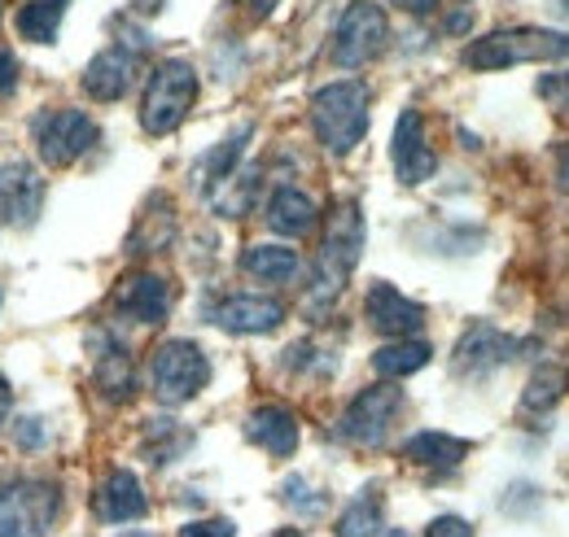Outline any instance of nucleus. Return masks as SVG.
Returning <instances> with one entry per match:
<instances>
[{"label": "nucleus", "mask_w": 569, "mask_h": 537, "mask_svg": "<svg viewBox=\"0 0 569 537\" xmlns=\"http://www.w3.org/2000/svg\"><path fill=\"white\" fill-rule=\"evenodd\" d=\"M119 537H149V534H119Z\"/></svg>", "instance_id": "41"}, {"label": "nucleus", "mask_w": 569, "mask_h": 537, "mask_svg": "<svg viewBox=\"0 0 569 537\" xmlns=\"http://www.w3.org/2000/svg\"><path fill=\"white\" fill-rule=\"evenodd\" d=\"M40 205H44L40 175L27 162H4L0 166V219L18 223V227H31L40 219Z\"/></svg>", "instance_id": "14"}, {"label": "nucleus", "mask_w": 569, "mask_h": 537, "mask_svg": "<svg viewBox=\"0 0 569 537\" xmlns=\"http://www.w3.org/2000/svg\"><path fill=\"white\" fill-rule=\"evenodd\" d=\"M390 153H395V175L399 184H426L429 175L438 171V158L426 140V123L417 110H403L399 123H395V140H390Z\"/></svg>", "instance_id": "12"}, {"label": "nucleus", "mask_w": 569, "mask_h": 537, "mask_svg": "<svg viewBox=\"0 0 569 537\" xmlns=\"http://www.w3.org/2000/svg\"><path fill=\"white\" fill-rule=\"evenodd\" d=\"M390 537H408V534H390Z\"/></svg>", "instance_id": "42"}, {"label": "nucleus", "mask_w": 569, "mask_h": 537, "mask_svg": "<svg viewBox=\"0 0 569 537\" xmlns=\"http://www.w3.org/2000/svg\"><path fill=\"white\" fill-rule=\"evenodd\" d=\"M465 455H469V442H465V437L433 433V428H426V433H417V437L403 442V459L426 464V468H456Z\"/></svg>", "instance_id": "20"}, {"label": "nucleus", "mask_w": 569, "mask_h": 537, "mask_svg": "<svg viewBox=\"0 0 569 537\" xmlns=\"http://www.w3.org/2000/svg\"><path fill=\"white\" fill-rule=\"evenodd\" d=\"M13 79H18V62H13V53H9V49H0V92H9V88H13Z\"/></svg>", "instance_id": "33"}, {"label": "nucleus", "mask_w": 569, "mask_h": 537, "mask_svg": "<svg viewBox=\"0 0 569 537\" xmlns=\"http://www.w3.org/2000/svg\"><path fill=\"white\" fill-rule=\"evenodd\" d=\"M180 537H237V529L228 520H198V525L180 529Z\"/></svg>", "instance_id": "32"}, {"label": "nucleus", "mask_w": 569, "mask_h": 537, "mask_svg": "<svg viewBox=\"0 0 569 537\" xmlns=\"http://www.w3.org/2000/svg\"><path fill=\"white\" fill-rule=\"evenodd\" d=\"M557 4H561V9H566V13H569V0H557Z\"/></svg>", "instance_id": "40"}, {"label": "nucleus", "mask_w": 569, "mask_h": 537, "mask_svg": "<svg viewBox=\"0 0 569 537\" xmlns=\"http://www.w3.org/2000/svg\"><path fill=\"white\" fill-rule=\"evenodd\" d=\"M557 58H569V31L512 27V31H491L478 44H469L465 67L503 70V67H526V62H557Z\"/></svg>", "instance_id": "3"}, {"label": "nucleus", "mask_w": 569, "mask_h": 537, "mask_svg": "<svg viewBox=\"0 0 569 537\" xmlns=\"http://www.w3.org/2000/svg\"><path fill=\"white\" fill-rule=\"evenodd\" d=\"M137 79V58L128 49H106L83 70V88L92 101H119Z\"/></svg>", "instance_id": "17"}, {"label": "nucleus", "mask_w": 569, "mask_h": 537, "mask_svg": "<svg viewBox=\"0 0 569 537\" xmlns=\"http://www.w3.org/2000/svg\"><path fill=\"white\" fill-rule=\"evenodd\" d=\"M539 97L548 101V110L569 123V70H552V74H543L539 79Z\"/></svg>", "instance_id": "28"}, {"label": "nucleus", "mask_w": 569, "mask_h": 537, "mask_svg": "<svg viewBox=\"0 0 569 537\" xmlns=\"http://www.w3.org/2000/svg\"><path fill=\"white\" fill-rule=\"evenodd\" d=\"M429 358H433L429 341H421V336H403V341H390V345H381V349L372 354V372L386 376V381H399V376L421 372Z\"/></svg>", "instance_id": "21"}, {"label": "nucleus", "mask_w": 569, "mask_h": 537, "mask_svg": "<svg viewBox=\"0 0 569 537\" xmlns=\"http://www.w3.org/2000/svg\"><path fill=\"white\" fill-rule=\"evenodd\" d=\"M517 349H521V345L508 333H499L491 324H473L469 333L456 341V349H451V372H456L460 381H482V376L499 372L503 363H512Z\"/></svg>", "instance_id": "10"}, {"label": "nucleus", "mask_w": 569, "mask_h": 537, "mask_svg": "<svg viewBox=\"0 0 569 537\" xmlns=\"http://www.w3.org/2000/svg\"><path fill=\"white\" fill-rule=\"evenodd\" d=\"M97 516L101 520H110V525H128V520H141L144 511H149V503H144V489L141 480L132 476L128 468H114L106 480H101V489H97Z\"/></svg>", "instance_id": "16"}, {"label": "nucleus", "mask_w": 569, "mask_h": 537, "mask_svg": "<svg viewBox=\"0 0 569 537\" xmlns=\"http://www.w3.org/2000/svg\"><path fill=\"white\" fill-rule=\"evenodd\" d=\"M198 101V70L180 58L153 67L149 83H144V101H141V128L149 135H171L193 110Z\"/></svg>", "instance_id": "4"}, {"label": "nucleus", "mask_w": 569, "mask_h": 537, "mask_svg": "<svg viewBox=\"0 0 569 537\" xmlns=\"http://www.w3.org/2000/svg\"><path fill=\"white\" fill-rule=\"evenodd\" d=\"M386 36H390L386 13H381L372 0H356V4L338 18V31H333V62L347 70L372 62V58L386 49Z\"/></svg>", "instance_id": "8"}, {"label": "nucleus", "mask_w": 569, "mask_h": 537, "mask_svg": "<svg viewBox=\"0 0 569 537\" xmlns=\"http://www.w3.org/2000/svg\"><path fill=\"white\" fill-rule=\"evenodd\" d=\"M263 219H268V227H272L277 236L298 241V236H307V232L316 227L320 210H316V202H311L302 189L284 184V189H277V193H272V202H268V210H263Z\"/></svg>", "instance_id": "18"}, {"label": "nucleus", "mask_w": 569, "mask_h": 537, "mask_svg": "<svg viewBox=\"0 0 569 537\" xmlns=\"http://www.w3.org/2000/svg\"><path fill=\"white\" fill-rule=\"evenodd\" d=\"M284 498H289V507H298V511H307V516H320V494H311V485L302 480V476H289L284 480V489H281Z\"/></svg>", "instance_id": "29"}, {"label": "nucleus", "mask_w": 569, "mask_h": 537, "mask_svg": "<svg viewBox=\"0 0 569 537\" xmlns=\"http://www.w3.org/2000/svg\"><path fill=\"white\" fill-rule=\"evenodd\" d=\"M18 446H22V450H40V446H49L44 424H40V419H18Z\"/></svg>", "instance_id": "30"}, {"label": "nucleus", "mask_w": 569, "mask_h": 537, "mask_svg": "<svg viewBox=\"0 0 569 537\" xmlns=\"http://www.w3.org/2000/svg\"><path fill=\"white\" fill-rule=\"evenodd\" d=\"M363 315H368V324H372V333L381 336H412L421 333V324H426V306L421 302H412V297H403L399 288H390V284H372L368 288V302H363Z\"/></svg>", "instance_id": "13"}, {"label": "nucleus", "mask_w": 569, "mask_h": 537, "mask_svg": "<svg viewBox=\"0 0 569 537\" xmlns=\"http://www.w3.org/2000/svg\"><path fill=\"white\" fill-rule=\"evenodd\" d=\"M246 140H250V128H241L237 135H228L219 149H211V153L202 158V180H207V184H223V180L232 175V166H237V153L246 149Z\"/></svg>", "instance_id": "27"}, {"label": "nucleus", "mask_w": 569, "mask_h": 537, "mask_svg": "<svg viewBox=\"0 0 569 537\" xmlns=\"http://www.w3.org/2000/svg\"><path fill=\"white\" fill-rule=\"evenodd\" d=\"M399 4H403L408 13H421V18H426V13H433V9H438V0H399Z\"/></svg>", "instance_id": "35"}, {"label": "nucleus", "mask_w": 569, "mask_h": 537, "mask_svg": "<svg viewBox=\"0 0 569 537\" xmlns=\"http://www.w3.org/2000/svg\"><path fill=\"white\" fill-rule=\"evenodd\" d=\"M214 328L223 333H241V336H254V333H272L284 324V306L277 297H263V293H232L223 302H214L207 311Z\"/></svg>", "instance_id": "11"}, {"label": "nucleus", "mask_w": 569, "mask_h": 537, "mask_svg": "<svg viewBox=\"0 0 569 537\" xmlns=\"http://www.w3.org/2000/svg\"><path fill=\"white\" fill-rule=\"evenodd\" d=\"M399 411H403V394H399L395 385H372V389H363L356 403L347 406V415L338 419V437L351 442V446L377 450V446H386V437H390Z\"/></svg>", "instance_id": "7"}, {"label": "nucleus", "mask_w": 569, "mask_h": 537, "mask_svg": "<svg viewBox=\"0 0 569 537\" xmlns=\"http://www.w3.org/2000/svg\"><path fill=\"white\" fill-rule=\"evenodd\" d=\"M67 4H71V0H27V4L18 9V31H22V40H31V44H53L58 31H62Z\"/></svg>", "instance_id": "23"}, {"label": "nucleus", "mask_w": 569, "mask_h": 537, "mask_svg": "<svg viewBox=\"0 0 569 537\" xmlns=\"http://www.w3.org/2000/svg\"><path fill=\"white\" fill-rule=\"evenodd\" d=\"M359 254H363V214H359L356 202H342L333 210V219H329L325 250H320L316 271H311V288H307V311H311V315L329 311V306L342 297V288H347V280H351V271H356Z\"/></svg>", "instance_id": "1"}, {"label": "nucleus", "mask_w": 569, "mask_h": 537, "mask_svg": "<svg viewBox=\"0 0 569 537\" xmlns=\"http://www.w3.org/2000/svg\"><path fill=\"white\" fill-rule=\"evenodd\" d=\"M246 437L254 442V446H263L268 455H293L298 450V419L281 411V406H259V411H250V419H246Z\"/></svg>", "instance_id": "19"}, {"label": "nucleus", "mask_w": 569, "mask_h": 537, "mask_svg": "<svg viewBox=\"0 0 569 537\" xmlns=\"http://www.w3.org/2000/svg\"><path fill=\"white\" fill-rule=\"evenodd\" d=\"M557 180H561V189L569 193V144L561 149V162H557Z\"/></svg>", "instance_id": "36"}, {"label": "nucleus", "mask_w": 569, "mask_h": 537, "mask_svg": "<svg viewBox=\"0 0 569 537\" xmlns=\"http://www.w3.org/2000/svg\"><path fill=\"white\" fill-rule=\"evenodd\" d=\"M250 9H254V13H272V9H277V0H250Z\"/></svg>", "instance_id": "38"}, {"label": "nucleus", "mask_w": 569, "mask_h": 537, "mask_svg": "<svg viewBox=\"0 0 569 537\" xmlns=\"http://www.w3.org/2000/svg\"><path fill=\"white\" fill-rule=\"evenodd\" d=\"M469 22H473V13H469V9H456V18L447 22V31H451V36H460V31H469Z\"/></svg>", "instance_id": "34"}, {"label": "nucleus", "mask_w": 569, "mask_h": 537, "mask_svg": "<svg viewBox=\"0 0 569 537\" xmlns=\"http://www.w3.org/2000/svg\"><path fill=\"white\" fill-rule=\"evenodd\" d=\"M4 415H9V381L0 376V424H4Z\"/></svg>", "instance_id": "37"}, {"label": "nucleus", "mask_w": 569, "mask_h": 537, "mask_svg": "<svg viewBox=\"0 0 569 537\" xmlns=\"http://www.w3.org/2000/svg\"><path fill=\"white\" fill-rule=\"evenodd\" d=\"M31 132H36L40 158H44L49 166H71L79 153L92 149L97 123H92L83 110H53V114H40Z\"/></svg>", "instance_id": "9"}, {"label": "nucleus", "mask_w": 569, "mask_h": 537, "mask_svg": "<svg viewBox=\"0 0 569 537\" xmlns=\"http://www.w3.org/2000/svg\"><path fill=\"white\" fill-rule=\"evenodd\" d=\"M569 389V372L561 363H539V372L530 376L526 385V411H548L566 398Z\"/></svg>", "instance_id": "24"}, {"label": "nucleus", "mask_w": 569, "mask_h": 537, "mask_svg": "<svg viewBox=\"0 0 569 537\" xmlns=\"http://www.w3.org/2000/svg\"><path fill=\"white\" fill-rule=\"evenodd\" d=\"M241 267H246V275H254L259 284H289L302 271V263L284 245H250L246 259H241Z\"/></svg>", "instance_id": "22"}, {"label": "nucleus", "mask_w": 569, "mask_h": 537, "mask_svg": "<svg viewBox=\"0 0 569 537\" xmlns=\"http://www.w3.org/2000/svg\"><path fill=\"white\" fill-rule=\"evenodd\" d=\"M58 485L4 480L0 485V537H44L58 520Z\"/></svg>", "instance_id": "6"}, {"label": "nucleus", "mask_w": 569, "mask_h": 537, "mask_svg": "<svg viewBox=\"0 0 569 537\" xmlns=\"http://www.w3.org/2000/svg\"><path fill=\"white\" fill-rule=\"evenodd\" d=\"M377 529H381V494L377 489H363L356 503L342 511L338 537H377Z\"/></svg>", "instance_id": "26"}, {"label": "nucleus", "mask_w": 569, "mask_h": 537, "mask_svg": "<svg viewBox=\"0 0 569 537\" xmlns=\"http://www.w3.org/2000/svg\"><path fill=\"white\" fill-rule=\"evenodd\" d=\"M97 385L110 394V398H128L132 394V358L123 345H106V354L97 358Z\"/></svg>", "instance_id": "25"}, {"label": "nucleus", "mask_w": 569, "mask_h": 537, "mask_svg": "<svg viewBox=\"0 0 569 537\" xmlns=\"http://www.w3.org/2000/svg\"><path fill=\"white\" fill-rule=\"evenodd\" d=\"M114 302H119V311L132 315L137 324H162L167 311H171V284H167L162 275H153V271H137V275H128V280L119 284Z\"/></svg>", "instance_id": "15"}, {"label": "nucleus", "mask_w": 569, "mask_h": 537, "mask_svg": "<svg viewBox=\"0 0 569 537\" xmlns=\"http://www.w3.org/2000/svg\"><path fill=\"white\" fill-rule=\"evenodd\" d=\"M277 537H302V534H293V529H284V534H277Z\"/></svg>", "instance_id": "39"}, {"label": "nucleus", "mask_w": 569, "mask_h": 537, "mask_svg": "<svg viewBox=\"0 0 569 537\" xmlns=\"http://www.w3.org/2000/svg\"><path fill=\"white\" fill-rule=\"evenodd\" d=\"M211 381V363L202 354V345L193 341H162L149 358V385H153V398L162 406H180L189 398H198Z\"/></svg>", "instance_id": "5"}, {"label": "nucleus", "mask_w": 569, "mask_h": 537, "mask_svg": "<svg viewBox=\"0 0 569 537\" xmlns=\"http://www.w3.org/2000/svg\"><path fill=\"white\" fill-rule=\"evenodd\" d=\"M426 537H473V525H469V520H460V516H442V520H433V525H429Z\"/></svg>", "instance_id": "31"}, {"label": "nucleus", "mask_w": 569, "mask_h": 537, "mask_svg": "<svg viewBox=\"0 0 569 537\" xmlns=\"http://www.w3.org/2000/svg\"><path fill=\"white\" fill-rule=\"evenodd\" d=\"M368 105L372 97L363 83H329L311 97V132L329 153H351L368 132Z\"/></svg>", "instance_id": "2"}]
</instances>
